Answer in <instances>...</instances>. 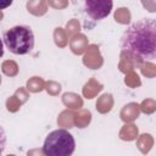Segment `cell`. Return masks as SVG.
<instances>
[{
	"instance_id": "cell-1",
	"label": "cell",
	"mask_w": 156,
	"mask_h": 156,
	"mask_svg": "<svg viewBox=\"0 0 156 156\" xmlns=\"http://www.w3.org/2000/svg\"><path fill=\"white\" fill-rule=\"evenodd\" d=\"M121 49L140 62H152L156 57V23L143 18L132 23L122 34Z\"/></svg>"
},
{
	"instance_id": "cell-2",
	"label": "cell",
	"mask_w": 156,
	"mask_h": 156,
	"mask_svg": "<svg viewBox=\"0 0 156 156\" xmlns=\"http://www.w3.org/2000/svg\"><path fill=\"white\" fill-rule=\"evenodd\" d=\"M5 46L16 55H26L34 48V34L28 26H15L4 33Z\"/></svg>"
},
{
	"instance_id": "cell-3",
	"label": "cell",
	"mask_w": 156,
	"mask_h": 156,
	"mask_svg": "<svg viewBox=\"0 0 156 156\" xmlns=\"http://www.w3.org/2000/svg\"><path fill=\"white\" fill-rule=\"evenodd\" d=\"M76 149L73 135L66 129H56L49 133L43 145L45 156H72Z\"/></svg>"
},
{
	"instance_id": "cell-4",
	"label": "cell",
	"mask_w": 156,
	"mask_h": 156,
	"mask_svg": "<svg viewBox=\"0 0 156 156\" xmlns=\"http://www.w3.org/2000/svg\"><path fill=\"white\" fill-rule=\"evenodd\" d=\"M113 2L110 0H87L83 2L82 13L84 21V28H94L95 24L107 17L112 10Z\"/></svg>"
},
{
	"instance_id": "cell-5",
	"label": "cell",
	"mask_w": 156,
	"mask_h": 156,
	"mask_svg": "<svg viewBox=\"0 0 156 156\" xmlns=\"http://www.w3.org/2000/svg\"><path fill=\"white\" fill-rule=\"evenodd\" d=\"M5 146H6V134H5L4 128L0 126V154L4 151Z\"/></svg>"
},
{
	"instance_id": "cell-6",
	"label": "cell",
	"mask_w": 156,
	"mask_h": 156,
	"mask_svg": "<svg viewBox=\"0 0 156 156\" xmlns=\"http://www.w3.org/2000/svg\"><path fill=\"white\" fill-rule=\"evenodd\" d=\"M4 56V43H2V39L0 38V58Z\"/></svg>"
},
{
	"instance_id": "cell-7",
	"label": "cell",
	"mask_w": 156,
	"mask_h": 156,
	"mask_svg": "<svg viewBox=\"0 0 156 156\" xmlns=\"http://www.w3.org/2000/svg\"><path fill=\"white\" fill-rule=\"evenodd\" d=\"M12 4V1H6V2H0V9H5L7 6H10Z\"/></svg>"
}]
</instances>
